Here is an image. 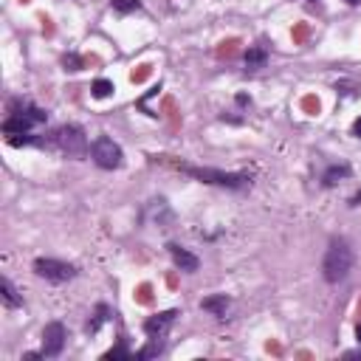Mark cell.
I'll return each mask as SVG.
<instances>
[{
    "mask_svg": "<svg viewBox=\"0 0 361 361\" xmlns=\"http://www.w3.org/2000/svg\"><path fill=\"white\" fill-rule=\"evenodd\" d=\"M200 308H203L206 314H212V316H218V319H226V314H229V308H232V300H229L226 294H214V297H206V300L200 302Z\"/></svg>",
    "mask_w": 361,
    "mask_h": 361,
    "instance_id": "cell-10",
    "label": "cell"
},
{
    "mask_svg": "<svg viewBox=\"0 0 361 361\" xmlns=\"http://www.w3.org/2000/svg\"><path fill=\"white\" fill-rule=\"evenodd\" d=\"M353 135H355V138H361V116L353 121Z\"/></svg>",
    "mask_w": 361,
    "mask_h": 361,
    "instance_id": "cell-19",
    "label": "cell"
},
{
    "mask_svg": "<svg viewBox=\"0 0 361 361\" xmlns=\"http://www.w3.org/2000/svg\"><path fill=\"white\" fill-rule=\"evenodd\" d=\"M34 274L45 282H54V285H62L68 279L77 277V268L71 263H62V260H54V257H37L34 260Z\"/></svg>",
    "mask_w": 361,
    "mask_h": 361,
    "instance_id": "cell-5",
    "label": "cell"
},
{
    "mask_svg": "<svg viewBox=\"0 0 361 361\" xmlns=\"http://www.w3.org/2000/svg\"><path fill=\"white\" fill-rule=\"evenodd\" d=\"M65 341H68L65 325H62V322H48L45 330H43V347H40L43 358H57V355H62Z\"/></svg>",
    "mask_w": 361,
    "mask_h": 361,
    "instance_id": "cell-6",
    "label": "cell"
},
{
    "mask_svg": "<svg viewBox=\"0 0 361 361\" xmlns=\"http://www.w3.org/2000/svg\"><path fill=\"white\" fill-rule=\"evenodd\" d=\"M9 113H17V116H26L29 121H34V124H45L48 121V113L43 110V108H37V105H31L29 99H15L12 105H9Z\"/></svg>",
    "mask_w": 361,
    "mask_h": 361,
    "instance_id": "cell-9",
    "label": "cell"
},
{
    "mask_svg": "<svg viewBox=\"0 0 361 361\" xmlns=\"http://www.w3.org/2000/svg\"><path fill=\"white\" fill-rule=\"evenodd\" d=\"M175 316H178V311H164V314L150 316L147 322H144V333H147V339L167 341V333H170V327L175 325Z\"/></svg>",
    "mask_w": 361,
    "mask_h": 361,
    "instance_id": "cell-7",
    "label": "cell"
},
{
    "mask_svg": "<svg viewBox=\"0 0 361 361\" xmlns=\"http://www.w3.org/2000/svg\"><path fill=\"white\" fill-rule=\"evenodd\" d=\"M314 3H316V0H314Z\"/></svg>",
    "mask_w": 361,
    "mask_h": 361,
    "instance_id": "cell-23",
    "label": "cell"
},
{
    "mask_svg": "<svg viewBox=\"0 0 361 361\" xmlns=\"http://www.w3.org/2000/svg\"><path fill=\"white\" fill-rule=\"evenodd\" d=\"M167 251H170V257H172L175 268H181V271H186V274H195V271L200 268V260H198L192 251L181 249L178 243H170V246H167Z\"/></svg>",
    "mask_w": 361,
    "mask_h": 361,
    "instance_id": "cell-8",
    "label": "cell"
},
{
    "mask_svg": "<svg viewBox=\"0 0 361 361\" xmlns=\"http://www.w3.org/2000/svg\"><path fill=\"white\" fill-rule=\"evenodd\" d=\"M350 206H361V189H358V192L350 198Z\"/></svg>",
    "mask_w": 361,
    "mask_h": 361,
    "instance_id": "cell-20",
    "label": "cell"
},
{
    "mask_svg": "<svg viewBox=\"0 0 361 361\" xmlns=\"http://www.w3.org/2000/svg\"><path fill=\"white\" fill-rule=\"evenodd\" d=\"M110 6L116 15H130V12L141 9V0H110Z\"/></svg>",
    "mask_w": 361,
    "mask_h": 361,
    "instance_id": "cell-15",
    "label": "cell"
},
{
    "mask_svg": "<svg viewBox=\"0 0 361 361\" xmlns=\"http://www.w3.org/2000/svg\"><path fill=\"white\" fill-rule=\"evenodd\" d=\"M246 71L249 74H254V71H260V68H265V62H268V51H265V45H251L249 51H246Z\"/></svg>",
    "mask_w": 361,
    "mask_h": 361,
    "instance_id": "cell-12",
    "label": "cell"
},
{
    "mask_svg": "<svg viewBox=\"0 0 361 361\" xmlns=\"http://www.w3.org/2000/svg\"><path fill=\"white\" fill-rule=\"evenodd\" d=\"M108 319H110V308H108V305H96V314H94V319L88 322V333H99V327H102Z\"/></svg>",
    "mask_w": 361,
    "mask_h": 361,
    "instance_id": "cell-14",
    "label": "cell"
},
{
    "mask_svg": "<svg viewBox=\"0 0 361 361\" xmlns=\"http://www.w3.org/2000/svg\"><path fill=\"white\" fill-rule=\"evenodd\" d=\"M91 159L102 170H119L124 164V153H121V147H119L110 135H99L91 144Z\"/></svg>",
    "mask_w": 361,
    "mask_h": 361,
    "instance_id": "cell-4",
    "label": "cell"
},
{
    "mask_svg": "<svg viewBox=\"0 0 361 361\" xmlns=\"http://www.w3.org/2000/svg\"><path fill=\"white\" fill-rule=\"evenodd\" d=\"M59 153H65L68 159H85L91 156V144H88V135L80 124H62L59 130L51 133V141Z\"/></svg>",
    "mask_w": 361,
    "mask_h": 361,
    "instance_id": "cell-3",
    "label": "cell"
},
{
    "mask_svg": "<svg viewBox=\"0 0 361 361\" xmlns=\"http://www.w3.org/2000/svg\"><path fill=\"white\" fill-rule=\"evenodd\" d=\"M102 358H105V361H110V358H133V350H130L124 341H119V344H116V347H110Z\"/></svg>",
    "mask_w": 361,
    "mask_h": 361,
    "instance_id": "cell-17",
    "label": "cell"
},
{
    "mask_svg": "<svg viewBox=\"0 0 361 361\" xmlns=\"http://www.w3.org/2000/svg\"><path fill=\"white\" fill-rule=\"evenodd\" d=\"M355 341H358V347H361V322H358V327H355Z\"/></svg>",
    "mask_w": 361,
    "mask_h": 361,
    "instance_id": "cell-21",
    "label": "cell"
},
{
    "mask_svg": "<svg viewBox=\"0 0 361 361\" xmlns=\"http://www.w3.org/2000/svg\"><path fill=\"white\" fill-rule=\"evenodd\" d=\"M353 260L355 257H353V249H350L347 240H341V237L330 240V246L325 251V260H322V277L330 285L344 282L350 277V271H353Z\"/></svg>",
    "mask_w": 361,
    "mask_h": 361,
    "instance_id": "cell-2",
    "label": "cell"
},
{
    "mask_svg": "<svg viewBox=\"0 0 361 361\" xmlns=\"http://www.w3.org/2000/svg\"><path fill=\"white\" fill-rule=\"evenodd\" d=\"M344 178H350V164H333V167L325 170L322 184H325V186H336V184L344 181Z\"/></svg>",
    "mask_w": 361,
    "mask_h": 361,
    "instance_id": "cell-13",
    "label": "cell"
},
{
    "mask_svg": "<svg viewBox=\"0 0 361 361\" xmlns=\"http://www.w3.org/2000/svg\"><path fill=\"white\" fill-rule=\"evenodd\" d=\"M344 3H350V6H358V3H361V0H344Z\"/></svg>",
    "mask_w": 361,
    "mask_h": 361,
    "instance_id": "cell-22",
    "label": "cell"
},
{
    "mask_svg": "<svg viewBox=\"0 0 361 361\" xmlns=\"http://www.w3.org/2000/svg\"><path fill=\"white\" fill-rule=\"evenodd\" d=\"M0 302H3V308H9V311H15V308L23 305V300L15 291V285H12L9 277H0Z\"/></svg>",
    "mask_w": 361,
    "mask_h": 361,
    "instance_id": "cell-11",
    "label": "cell"
},
{
    "mask_svg": "<svg viewBox=\"0 0 361 361\" xmlns=\"http://www.w3.org/2000/svg\"><path fill=\"white\" fill-rule=\"evenodd\" d=\"M62 65H65V71H82V59H80L77 54H68V57L62 59Z\"/></svg>",
    "mask_w": 361,
    "mask_h": 361,
    "instance_id": "cell-18",
    "label": "cell"
},
{
    "mask_svg": "<svg viewBox=\"0 0 361 361\" xmlns=\"http://www.w3.org/2000/svg\"><path fill=\"white\" fill-rule=\"evenodd\" d=\"M113 91H116V88H113V82H110V80H96V82L91 85V94H94L96 99H108Z\"/></svg>",
    "mask_w": 361,
    "mask_h": 361,
    "instance_id": "cell-16",
    "label": "cell"
},
{
    "mask_svg": "<svg viewBox=\"0 0 361 361\" xmlns=\"http://www.w3.org/2000/svg\"><path fill=\"white\" fill-rule=\"evenodd\" d=\"M175 170H181L184 175L200 181V184H212V186H223V189H246L251 186V175L249 172H223V170H212V167H195V164H184L178 161Z\"/></svg>",
    "mask_w": 361,
    "mask_h": 361,
    "instance_id": "cell-1",
    "label": "cell"
}]
</instances>
